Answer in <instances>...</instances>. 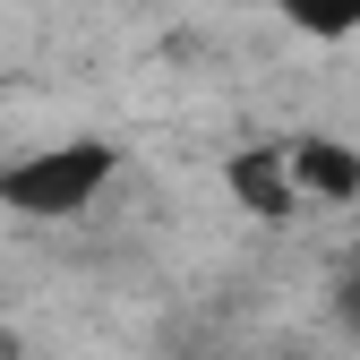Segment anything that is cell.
Returning <instances> with one entry per match:
<instances>
[{
  "instance_id": "1",
  "label": "cell",
  "mask_w": 360,
  "mask_h": 360,
  "mask_svg": "<svg viewBox=\"0 0 360 360\" xmlns=\"http://www.w3.org/2000/svg\"><path fill=\"white\" fill-rule=\"evenodd\" d=\"M112 180H120V146L112 138H52V146H26V155L0 163V214L69 223V214L95 206Z\"/></svg>"
},
{
  "instance_id": "2",
  "label": "cell",
  "mask_w": 360,
  "mask_h": 360,
  "mask_svg": "<svg viewBox=\"0 0 360 360\" xmlns=\"http://www.w3.org/2000/svg\"><path fill=\"white\" fill-rule=\"evenodd\" d=\"M292 155V189H300V206H360V146L352 138H292L283 146Z\"/></svg>"
},
{
  "instance_id": "3",
  "label": "cell",
  "mask_w": 360,
  "mask_h": 360,
  "mask_svg": "<svg viewBox=\"0 0 360 360\" xmlns=\"http://www.w3.org/2000/svg\"><path fill=\"white\" fill-rule=\"evenodd\" d=\"M223 189H232L249 214H266V223L300 214V189H292V155H283V146H240L232 163H223Z\"/></svg>"
},
{
  "instance_id": "4",
  "label": "cell",
  "mask_w": 360,
  "mask_h": 360,
  "mask_svg": "<svg viewBox=\"0 0 360 360\" xmlns=\"http://www.w3.org/2000/svg\"><path fill=\"white\" fill-rule=\"evenodd\" d=\"M275 18L309 43H352L360 34V0H275Z\"/></svg>"
},
{
  "instance_id": "5",
  "label": "cell",
  "mask_w": 360,
  "mask_h": 360,
  "mask_svg": "<svg viewBox=\"0 0 360 360\" xmlns=\"http://www.w3.org/2000/svg\"><path fill=\"white\" fill-rule=\"evenodd\" d=\"M0 360H26V343H18V326H0Z\"/></svg>"
}]
</instances>
